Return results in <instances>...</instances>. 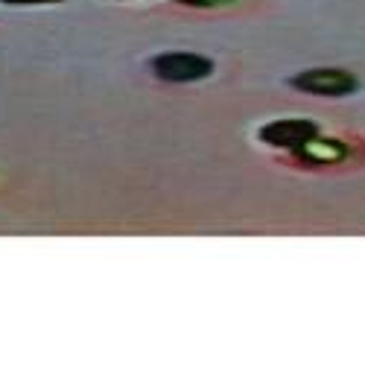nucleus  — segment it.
Masks as SVG:
<instances>
[{"mask_svg": "<svg viewBox=\"0 0 365 365\" xmlns=\"http://www.w3.org/2000/svg\"><path fill=\"white\" fill-rule=\"evenodd\" d=\"M4 6H53V4H65V0H0Z\"/></svg>", "mask_w": 365, "mask_h": 365, "instance_id": "423d86ee", "label": "nucleus"}, {"mask_svg": "<svg viewBox=\"0 0 365 365\" xmlns=\"http://www.w3.org/2000/svg\"><path fill=\"white\" fill-rule=\"evenodd\" d=\"M289 88L310 97H351L359 91V79L342 68H310L289 79Z\"/></svg>", "mask_w": 365, "mask_h": 365, "instance_id": "f03ea898", "label": "nucleus"}, {"mask_svg": "<svg viewBox=\"0 0 365 365\" xmlns=\"http://www.w3.org/2000/svg\"><path fill=\"white\" fill-rule=\"evenodd\" d=\"M214 58L205 53H190V50H167L149 58V71L155 79L167 85H190L202 82L214 73Z\"/></svg>", "mask_w": 365, "mask_h": 365, "instance_id": "f257e3e1", "label": "nucleus"}, {"mask_svg": "<svg viewBox=\"0 0 365 365\" xmlns=\"http://www.w3.org/2000/svg\"><path fill=\"white\" fill-rule=\"evenodd\" d=\"M348 155H351V146L342 138H327V135H316L301 149H295V158L304 167H336L348 161Z\"/></svg>", "mask_w": 365, "mask_h": 365, "instance_id": "20e7f679", "label": "nucleus"}, {"mask_svg": "<svg viewBox=\"0 0 365 365\" xmlns=\"http://www.w3.org/2000/svg\"><path fill=\"white\" fill-rule=\"evenodd\" d=\"M322 135V123L310 117H284V120H272V123L257 129V140L269 149H287L295 152L307 140Z\"/></svg>", "mask_w": 365, "mask_h": 365, "instance_id": "7ed1b4c3", "label": "nucleus"}, {"mask_svg": "<svg viewBox=\"0 0 365 365\" xmlns=\"http://www.w3.org/2000/svg\"><path fill=\"white\" fill-rule=\"evenodd\" d=\"M178 6H187V9H225L237 0H175Z\"/></svg>", "mask_w": 365, "mask_h": 365, "instance_id": "39448f33", "label": "nucleus"}]
</instances>
